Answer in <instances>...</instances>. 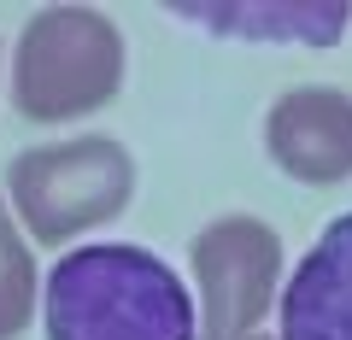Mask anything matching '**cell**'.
Returning a JSON list of instances; mask_svg holds the SVG:
<instances>
[{"label":"cell","mask_w":352,"mask_h":340,"mask_svg":"<svg viewBox=\"0 0 352 340\" xmlns=\"http://www.w3.org/2000/svg\"><path fill=\"white\" fill-rule=\"evenodd\" d=\"M47 340H194V293L164 258L124 240L65 252L47 276Z\"/></svg>","instance_id":"obj_1"},{"label":"cell","mask_w":352,"mask_h":340,"mask_svg":"<svg viewBox=\"0 0 352 340\" xmlns=\"http://www.w3.org/2000/svg\"><path fill=\"white\" fill-rule=\"evenodd\" d=\"M124 82V36L106 12L47 6L24 24L12 65V100L36 124H65L106 106Z\"/></svg>","instance_id":"obj_2"},{"label":"cell","mask_w":352,"mask_h":340,"mask_svg":"<svg viewBox=\"0 0 352 340\" xmlns=\"http://www.w3.org/2000/svg\"><path fill=\"white\" fill-rule=\"evenodd\" d=\"M12 205L24 217V229L47 247L82 235V229L112 223L129 205L135 188V164L112 135H76L59 147H36L12 164Z\"/></svg>","instance_id":"obj_3"},{"label":"cell","mask_w":352,"mask_h":340,"mask_svg":"<svg viewBox=\"0 0 352 340\" xmlns=\"http://www.w3.org/2000/svg\"><path fill=\"white\" fill-rule=\"evenodd\" d=\"M282 240L258 217H217L194 240V282H200V335L194 340H252L276 299Z\"/></svg>","instance_id":"obj_4"},{"label":"cell","mask_w":352,"mask_h":340,"mask_svg":"<svg viewBox=\"0 0 352 340\" xmlns=\"http://www.w3.org/2000/svg\"><path fill=\"white\" fill-rule=\"evenodd\" d=\"M264 147L294 182H329L352 177V94L340 89H294L264 117Z\"/></svg>","instance_id":"obj_5"},{"label":"cell","mask_w":352,"mask_h":340,"mask_svg":"<svg viewBox=\"0 0 352 340\" xmlns=\"http://www.w3.org/2000/svg\"><path fill=\"white\" fill-rule=\"evenodd\" d=\"M282 340H352V212L317 235L282 288Z\"/></svg>","instance_id":"obj_6"},{"label":"cell","mask_w":352,"mask_h":340,"mask_svg":"<svg viewBox=\"0 0 352 340\" xmlns=\"http://www.w3.org/2000/svg\"><path fill=\"white\" fill-rule=\"evenodd\" d=\"M176 18L241 41H294V47H329L346 30V6L335 0H247V6H170Z\"/></svg>","instance_id":"obj_7"},{"label":"cell","mask_w":352,"mask_h":340,"mask_svg":"<svg viewBox=\"0 0 352 340\" xmlns=\"http://www.w3.org/2000/svg\"><path fill=\"white\" fill-rule=\"evenodd\" d=\"M36 311V264H30V247L18 235L12 212L0 205V340H18Z\"/></svg>","instance_id":"obj_8"},{"label":"cell","mask_w":352,"mask_h":340,"mask_svg":"<svg viewBox=\"0 0 352 340\" xmlns=\"http://www.w3.org/2000/svg\"><path fill=\"white\" fill-rule=\"evenodd\" d=\"M252 340H264V335H252Z\"/></svg>","instance_id":"obj_9"}]
</instances>
